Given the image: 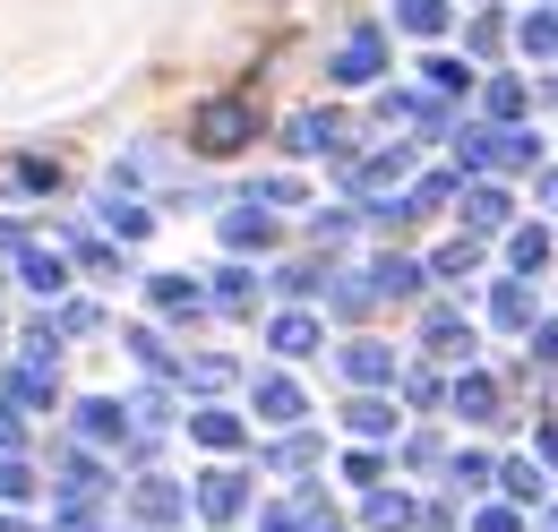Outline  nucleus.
I'll return each instance as SVG.
<instances>
[{"instance_id": "f257e3e1", "label": "nucleus", "mask_w": 558, "mask_h": 532, "mask_svg": "<svg viewBox=\"0 0 558 532\" xmlns=\"http://www.w3.org/2000/svg\"><path fill=\"white\" fill-rule=\"evenodd\" d=\"M250 130H258V112H250L241 95H223V104H198V121H190L198 155H232V146H250Z\"/></svg>"}, {"instance_id": "f03ea898", "label": "nucleus", "mask_w": 558, "mask_h": 532, "mask_svg": "<svg viewBox=\"0 0 558 532\" xmlns=\"http://www.w3.org/2000/svg\"><path fill=\"white\" fill-rule=\"evenodd\" d=\"M378 69H387V35H378V26H361L344 52H336V77H344V86H369Z\"/></svg>"}, {"instance_id": "7ed1b4c3", "label": "nucleus", "mask_w": 558, "mask_h": 532, "mask_svg": "<svg viewBox=\"0 0 558 532\" xmlns=\"http://www.w3.org/2000/svg\"><path fill=\"white\" fill-rule=\"evenodd\" d=\"M344 378L352 387H396V343H344Z\"/></svg>"}, {"instance_id": "20e7f679", "label": "nucleus", "mask_w": 558, "mask_h": 532, "mask_svg": "<svg viewBox=\"0 0 558 532\" xmlns=\"http://www.w3.org/2000/svg\"><path fill=\"white\" fill-rule=\"evenodd\" d=\"M241 507H250V481H241V472H207V481H198V516H207V524H232Z\"/></svg>"}, {"instance_id": "39448f33", "label": "nucleus", "mask_w": 558, "mask_h": 532, "mask_svg": "<svg viewBox=\"0 0 558 532\" xmlns=\"http://www.w3.org/2000/svg\"><path fill=\"white\" fill-rule=\"evenodd\" d=\"M421 343L447 352V361H473V327H464V310H429V318H421Z\"/></svg>"}, {"instance_id": "423d86ee", "label": "nucleus", "mask_w": 558, "mask_h": 532, "mask_svg": "<svg viewBox=\"0 0 558 532\" xmlns=\"http://www.w3.org/2000/svg\"><path fill=\"white\" fill-rule=\"evenodd\" d=\"M283 146H292V155H336V146H344V121H336V112H301V121L283 130Z\"/></svg>"}, {"instance_id": "0eeeda50", "label": "nucleus", "mask_w": 558, "mask_h": 532, "mask_svg": "<svg viewBox=\"0 0 558 532\" xmlns=\"http://www.w3.org/2000/svg\"><path fill=\"white\" fill-rule=\"evenodd\" d=\"M267 343H276L283 361H310L318 352V318L310 310H283V318H267Z\"/></svg>"}, {"instance_id": "6e6552de", "label": "nucleus", "mask_w": 558, "mask_h": 532, "mask_svg": "<svg viewBox=\"0 0 558 532\" xmlns=\"http://www.w3.org/2000/svg\"><path fill=\"white\" fill-rule=\"evenodd\" d=\"M130 507H138V524H181V516H190V498H181L172 481H138Z\"/></svg>"}, {"instance_id": "1a4fd4ad", "label": "nucleus", "mask_w": 558, "mask_h": 532, "mask_svg": "<svg viewBox=\"0 0 558 532\" xmlns=\"http://www.w3.org/2000/svg\"><path fill=\"white\" fill-rule=\"evenodd\" d=\"M361 524H369V532H413V524H421V507L404 498V489H369V507H361Z\"/></svg>"}, {"instance_id": "9d476101", "label": "nucleus", "mask_w": 558, "mask_h": 532, "mask_svg": "<svg viewBox=\"0 0 558 532\" xmlns=\"http://www.w3.org/2000/svg\"><path fill=\"white\" fill-rule=\"evenodd\" d=\"M404 181V146H387V155H369V164H352V198H387Z\"/></svg>"}, {"instance_id": "9b49d317", "label": "nucleus", "mask_w": 558, "mask_h": 532, "mask_svg": "<svg viewBox=\"0 0 558 532\" xmlns=\"http://www.w3.org/2000/svg\"><path fill=\"white\" fill-rule=\"evenodd\" d=\"M489 318H498L507 335H524V327H533V283H524V275H507V283L489 292Z\"/></svg>"}, {"instance_id": "f8f14e48", "label": "nucleus", "mask_w": 558, "mask_h": 532, "mask_svg": "<svg viewBox=\"0 0 558 532\" xmlns=\"http://www.w3.org/2000/svg\"><path fill=\"white\" fill-rule=\"evenodd\" d=\"M77 430H86V438H95V447H112V438H130V403H112V396L77 403Z\"/></svg>"}, {"instance_id": "ddd939ff", "label": "nucleus", "mask_w": 558, "mask_h": 532, "mask_svg": "<svg viewBox=\"0 0 558 532\" xmlns=\"http://www.w3.org/2000/svg\"><path fill=\"white\" fill-rule=\"evenodd\" d=\"M447 403H456L464 421H498V378H482V370H464V378L447 387Z\"/></svg>"}, {"instance_id": "4468645a", "label": "nucleus", "mask_w": 558, "mask_h": 532, "mask_svg": "<svg viewBox=\"0 0 558 532\" xmlns=\"http://www.w3.org/2000/svg\"><path fill=\"white\" fill-rule=\"evenodd\" d=\"M61 498H70V507H95V498H104V464H95V456H61Z\"/></svg>"}, {"instance_id": "2eb2a0df", "label": "nucleus", "mask_w": 558, "mask_h": 532, "mask_svg": "<svg viewBox=\"0 0 558 532\" xmlns=\"http://www.w3.org/2000/svg\"><path fill=\"white\" fill-rule=\"evenodd\" d=\"M155 310H163V318H198V310H207V283H190V275H155Z\"/></svg>"}, {"instance_id": "dca6fc26", "label": "nucleus", "mask_w": 558, "mask_h": 532, "mask_svg": "<svg viewBox=\"0 0 558 532\" xmlns=\"http://www.w3.org/2000/svg\"><path fill=\"white\" fill-rule=\"evenodd\" d=\"M507 215H515V206H507V190H498V181H473V190H464V223H473V232H498Z\"/></svg>"}, {"instance_id": "f3484780", "label": "nucleus", "mask_w": 558, "mask_h": 532, "mask_svg": "<svg viewBox=\"0 0 558 532\" xmlns=\"http://www.w3.org/2000/svg\"><path fill=\"white\" fill-rule=\"evenodd\" d=\"M310 403H301V387L292 378H258V421H276V430H292Z\"/></svg>"}, {"instance_id": "a211bd4d", "label": "nucleus", "mask_w": 558, "mask_h": 532, "mask_svg": "<svg viewBox=\"0 0 558 532\" xmlns=\"http://www.w3.org/2000/svg\"><path fill=\"white\" fill-rule=\"evenodd\" d=\"M498 481H507V498H515V507H533V498H550V464H533V456H515V464H498Z\"/></svg>"}, {"instance_id": "6ab92c4d", "label": "nucleus", "mask_w": 558, "mask_h": 532, "mask_svg": "<svg viewBox=\"0 0 558 532\" xmlns=\"http://www.w3.org/2000/svg\"><path fill=\"white\" fill-rule=\"evenodd\" d=\"M369 292H378V301H413V292H421V266L413 258H378V266H369Z\"/></svg>"}, {"instance_id": "aec40b11", "label": "nucleus", "mask_w": 558, "mask_h": 532, "mask_svg": "<svg viewBox=\"0 0 558 532\" xmlns=\"http://www.w3.org/2000/svg\"><path fill=\"white\" fill-rule=\"evenodd\" d=\"M344 430H352V438H387V430H396V403H387V396H352L344 403Z\"/></svg>"}, {"instance_id": "412c9836", "label": "nucleus", "mask_w": 558, "mask_h": 532, "mask_svg": "<svg viewBox=\"0 0 558 532\" xmlns=\"http://www.w3.org/2000/svg\"><path fill=\"white\" fill-rule=\"evenodd\" d=\"M223 241H232V250H267V241H276V223H267V206L250 198L241 215H223Z\"/></svg>"}, {"instance_id": "4be33fe9", "label": "nucleus", "mask_w": 558, "mask_h": 532, "mask_svg": "<svg viewBox=\"0 0 558 532\" xmlns=\"http://www.w3.org/2000/svg\"><path fill=\"white\" fill-rule=\"evenodd\" d=\"M429 275H438V283H464V275H482V241H473V232H464V241H447V250L429 258Z\"/></svg>"}, {"instance_id": "5701e85b", "label": "nucleus", "mask_w": 558, "mask_h": 532, "mask_svg": "<svg viewBox=\"0 0 558 532\" xmlns=\"http://www.w3.org/2000/svg\"><path fill=\"white\" fill-rule=\"evenodd\" d=\"M215 310H232V318H250V310H258V283H250V275H241V266H223V275H215V292H207Z\"/></svg>"}, {"instance_id": "b1692460", "label": "nucleus", "mask_w": 558, "mask_h": 532, "mask_svg": "<svg viewBox=\"0 0 558 532\" xmlns=\"http://www.w3.org/2000/svg\"><path fill=\"white\" fill-rule=\"evenodd\" d=\"M190 438L215 447V456H232V447H241V421H232V412H190Z\"/></svg>"}, {"instance_id": "393cba45", "label": "nucleus", "mask_w": 558, "mask_h": 532, "mask_svg": "<svg viewBox=\"0 0 558 532\" xmlns=\"http://www.w3.org/2000/svg\"><path fill=\"white\" fill-rule=\"evenodd\" d=\"M35 489H44V481H35V464H26L17 447H9V456H0V507H26Z\"/></svg>"}, {"instance_id": "a878e982", "label": "nucleus", "mask_w": 558, "mask_h": 532, "mask_svg": "<svg viewBox=\"0 0 558 532\" xmlns=\"http://www.w3.org/2000/svg\"><path fill=\"white\" fill-rule=\"evenodd\" d=\"M507 258H515V275H542V266H550V232H542V223H524V232L507 241Z\"/></svg>"}, {"instance_id": "bb28decb", "label": "nucleus", "mask_w": 558, "mask_h": 532, "mask_svg": "<svg viewBox=\"0 0 558 532\" xmlns=\"http://www.w3.org/2000/svg\"><path fill=\"white\" fill-rule=\"evenodd\" d=\"M9 396H17V403H52V370H44V352L9 370Z\"/></svg>"}, {"instance_id": "cd10ccee", "label": "nucleus", "mask_w": 558, "mask_h": 532, "mask_svg": "<svg viewBox=\"0 0 558 532\" xmlns=\"http://www.w3.org/2000/svg\"><path fill=\"white\" fill-rule=\"evenodd\" d=\"M396 26L404 35H438L447 26V0H396Z\"/></svg>"}, {"instance_id": "c85d7f7f", "label": "nucleus", "mask_w": 558, "mask_h": 532, "mask_svg": "<svg viewBox=\"0 0 558 532\" xmlns=\"http://www.w3.org/2000/svg\"><path fill=\"white\" fill-rule=\"evenodd\" d=\"M482 104H489V121H524V86H515V77H489Z\"/></svg>"}, {"instance_id": "c756f323", "label": "nucleus", "mask_w": 558, "mask_h": 532, "mask_svg": "<svg viewBox=\"0 0 558 532\" xmlns=\"http://www.w3.org/2000/svg\"><path fill=\"white\" fill-rule=\"evenodd\" d=\"M181 378H190L198 396H215V387H232V361H223V352H198V361H190Z\"/></svg>"}, {"instance_id": "7c9ffc66", "label": "nucleus", "mask_w": 558, "mask_h": 532, "mask_svg": "<svg viewBox=\"0 0 558 532\" xmlns=\"http://www.w3.org/2000/svg\"><path fill=\"white\" fill-rule=\"evenodd\" d=\"M515 44H524V52H558V17H550V9H533V17L515 26Z\"/></svg>"}, {"instance_id": "2f4dec72", "label": "nucleus", "mask_w": 558, "mask_h": 532, "mask_svg": "<svg viewBox=\"0 0 558 532\" xmlns=\"http://www.w3.org/2000/svg\"><path fill=\"white\" fill-rule=\"evenodd\" d=\"M489 481H498V464H489L482 447H464V456H456V489H489Z\"/></svg>"}, {"instance_id": "473e14b6", "label": "nucleus", "mask_w": 558, "mask_h": 532, "mask_svg": "<svg viewBox=\"0 0 558 532\" xmlns=\"http://www.w3.org/2000/svg\"><path fill=\"white\" fill-rule=\"evenodd\" d=\"M310 524H318V507L301 498V507H267V524H258V532H310Z\"/></svg>"}, {"instance_id": "72a5a7b5", "label": "nucleus", "mask_w": 558, "mask_h": 532, "mask_svg": "<svg viewBox=\"0 0 558 532\" xmlns=\"http://www.w3.org/2000/svg\"><path fill=\"white\" fill-rule=\"evenodd\" d=\"M464 86H473L464 61H429V95H464Z\"/></svg>"}, {"instance_id": "f704fd0d", "label": "nucleus", "mask_w": 558, "mask_h": 532, "mask_svg": "<svg viewBox=\"0 0 558 532\" xmlns=\"http://www.w3.org/2000/svg\"><path fill=\"white\" fill-rule=\"evenodd\" d=\"M104 215H112V232H121V241H146V206L112 198V206H104Z\"/></svg>"}, {"instance_id": "c9c22d12", "label": "nucleus", "mask_w": 558, "mask_h": 532, "mask_svg": "<svg viewBox=\"0 0 558 532\" xmlns=\"http://www.w3.org/2000/svg\"><path fill=\"white\" fill-rule=\"evenodd\" d=\"M318 464V438H283L276 447V472H310Z\"/></svg>"}, {"instance_id": "e433bc0d", "label": "nucleus", "mask_w": 558, "mask_h": 532, "mask_svg": "<svg viewBox=\"0 0 558 532\" xmlns=\"http://www.w3.org/2000/svg\"><path fill=\"white\" fill-rule=\"evenodd\" d=\"M26 283H35V292H61V258H44V250H26Z\"/></svg>"}, {"instance_id": "4c0bfd02", "label": "nucleus", "mask_w": 558, "mask_h": 532, "mask_svg": "<svg viewBox=\"0 0 558 532\" xmlns=\"http://www.w3.org/2000/svg\"><path fill=\"white\" fill-rule=\"evenodd\" d=\"M369 301H378V292H369V283H361V275H344V283H336V310H344V318H361V310H369Z\"/></svg>"}, {"instance_id": "58836bf2", "label": "nucleus", "mask_w": 558, "mask_h": 532, "mask_svg": "<svg viewBox=\"0 0 558 532\" xmlns=\"http://www.w3.org/2000/svg\"><path fill=\"white\" fill-rule=\"evenodd\" d=\"M473 532H524V507H482V516H473Z\"/></svg>"}, {"instance_id": "ea45409f", "label": "nucleus", "mask_w": 558, "mask_h": 532, "mask_svg": "<svg viewBox=\"0 0 558 532\" xmlns=\"http://www.w3.org/2000/svg\"><path fill=\"white\" fill-rule=\"evenodd\" d=\"M447 198H456V181H421V190H413V215H429V206H447Z\"/></svg>"}, {"instance_id": "a19ab883", "label": "nucleus", "mask_w": 558, "mask_h": 532, "mask_svg": "<svg viewBox=\"0 0 558 532\" xmlns=\"http://www.w3.org/2000/svg\"><path fill=\"white\" fill-rule=\"evenodd\" d=\"M344 481H361V489H378V456L361 447V456H344Z\"/></svg>"}, {"instance_id": "79ce46f5", "label": "nucleus", "mask_w": 558, "mask_h": 532, "mask_svg": "<svg viewBox=\"0 0 558 532\" xmlns=\"http://www.w3.org/2000/svg\"><path fill=\"white\" fill-rule=\"evenodd\" d=\"M533 361H542V370H558V318H550V327H533Z\"/></svg>"}, {"instance_id": "37998d69", "label": "nucleus", "mask_w": 558, "mask_h": 532, "mask_svg": "<svg viewBox=\"0 0 558 532\" xmlns=\"http://www.w3.org/2000/svg\"><path fill=\"white\" fill-rule=\"evenodd\" d=\"M17 438H26V430H17V403H0V456H9Z\"/></svg>"}, {"instance_id": "c03bdc74", "label": "nucleus", "mask_w": 558, "mask_h": 532, "mask_svg": "<svg viewBox=\"0 0 558 532\" xmlns=\"http://www.w3.org/2000/svg\"><path fill=\"white\" fill-rule=\"evenodd\" d=\"M542 464H558V421H542Z\"/></svg>"}, {"instance_id": "a18cd8bd", "label": "nucleus", "mask_w": 558, "mask_h": 532, "mask_svg": "<svg viewBox=\"0 0 558 532\" xmlns=\"http://www.w3.org/2000/svg\"><path fill=\"white\" fill-rule=\"evenodd\" d=\"M542 206H558V172H542Z\"/></svg>"}, {"instance_id": "49530a36", "label": "nucleus", "mask_w": 558, "mask_h": 532, "mask_svg": "<svg viewBox=\"0 0 558 532\" xmlns=\"http://www.w3.org/2000/svg\"><path fill=\"white\" fill-rule=\"evenodd\" d=\"M0 532H26V524H17V516H0Z\"/></svg>"}, {"instance_id": "de8ad7c7", "label": "nucleus", "mask_w": 558, "mask_h": 532, "mask_svg": "<svg viewBox=\"0 0 558 532\" xmlns=\"http://www.w3.org/2000/svg\"><path fill=\"white\" fill-rule=\"evenodd\" d=\"M318 532H336V524H318Z\"/></svg>"}]
</instances>
